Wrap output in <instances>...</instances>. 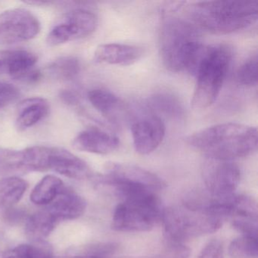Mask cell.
<instances>
[{
	"label": "cell",
	"mask_w": 258,
	"mask_h": 258,
	"mask_svg": "<svg viewBox=\"0 0 258 258\" xmlns=\"http://www.w3.org/2000/svg\"><path fill=\"white\" fill-rule=\"evenodd\" d=\"M64 185L53 175H48L37 184L31 194V201L37 205H48L58 196Z\"/></svg>",
	"instance_id": "44dd1931"
},
{
	"label": "cell",
	"mask_w": 258,
	"mask_h": 258,
	"mask_svg": "<svg viewBox=\"0 0 258 258\" xmlns=\"http://www.w3.org/2000/svg\"><path fill=\"white\" fill-rule=\"evenodd\" d=\"M229 254L232 258H257V238L242 235L229 244Z\"/></svg>",
	"instance_id": "d4e9b609"
},
{
	"label": "cell",
	"mask_w": 258,
	"mask_h": 258,
	"mask_svg": "<svg viewBox=\"0 0 258 258\" xmlns=\"http://www.w3.org/2000/svg\"><path fill=\"white\" fill-rule=\"evenodd\" d=\"M232 226L242 235L257 238L258 219L253 217H233Z\"/></svg>",
	"instance_id": "4316f807"
},
{
	"label": "cell",
	"mask_w": 258,
	"mask_h": 258,
	"mask_svg": "<svg viewBox=\"0 0 258 258\" xmlns=\"http://www.w3.org/2000/svg\"><path fill=\"white\" fill-rule=\"evenodd\" d=\"M149 106L155 111L173 118H182L183 105L178 96L167 90H161L152 94L149 99Z\"/></svg>",
	"instance_id": "ffe728a7"
},
{
	"label": "cell",
	"mask_w": 258,
	"mask_h": 258,
	"mask_svg": "<svg viewBox=\"0 0 258 258\" xmlns=\"http://www.w3.org/2000/svg\"><path fill=\"white\" fill-rule=\"evenodd\" d=\"M81 71V64L77 57L69 55L57 58L52 61L48 72L53 78L62 81H71L79 75Z\"/></svg>",
	"instance_id": "603a6c76"
},
{
	"label": "cell",
	"mask_w": 258,
	"mask_h": 258,
	"mask_svg": "<svg viewBox=\"0 0 258 258\" xmlns=\"http://www.w3.org/2000/svg\"><path fill=\"white\" fill-rule=\"evenodd\" d=\"M223 219L199 211L165 208L161 222L166 245L184 244L185 240L214 233L223 226Z\"/></svg>",
	"instance_id": "8992f818"
},
{
	"label": "cell",
	"mask_w": 258,
	"mask_h": 258,
	"mask_svg": "<svg viewBox=\"0 0 258 258\" xmlns=\"http://www.w3.org/2000/svg\"><path fill=\"white\" fill-rule=\"evenodd\" d=\"M199 258H223V248L221 241L211 240L204 247Z\"/></svg>",
	"instance_id": "f1b7e54d"
},
{
	"label": "cell",
	"mask_w": 258,
	"mask_h": 258,
	"mask_svg": "<svg viewBox=\"0 0 258 258\" xmlns=\"http://www.w3.org/2000/svg\"><path fill=\"white\" fill-rule=\"evenodd\" d=\"M28 184L18 176L0 179V207L10 209L22 199L28 189Z\"/></svg>",
	"instance_id": "7402d4cb"
},
{
	"label": "cell",
	"mask_w": 258,
	"mask_h": 258,
	"mask_svg": "<svg viewBox=\"0 0 258 258\" xmlns=\"http://www.w3.org/2000/svg\"><path fill=\"white\" fill-rule=\"evenodd\" d=\"M202 176L207 191L221 197L233 194L239 184L241 172L232 161L208 158L204 164Z\"/></svg>",
	"instance_id": "30bf717a"
},
{
	"label": "cell",
	"mask_w": 258,
	"mask_h": 258,
	"mask_svg": "<svg viewBox=\"0 0 258 258\" xmlns=\"http://www.w3.org/2000/svg\"><path fill=\"white\" fill-rule=\"evenodd\" d=\"M188 13L202 29L212 34H228L256 23L258 7L257 3L247 1H206L192 4Z\"/></svg>",
	"instance_id": "3957f363"
},
{
	"label": "cell",
	"mask_w": 258,
	"mask_h": 258,
	"mask_svg": "<svg viewBox=\"0 0 258 258\" xmlns=\"http://www.w3.org/2000/svg\"><path fill=\"white\" fill-rule=\"evenodd\" d=\"M46 206V209L59 222L79 218L87 209V202L74 190L64 186L55 200Z\"/></svg>",
	"instance_id": "9a60e30c"
},
{
	"label": "cell",
	"mask_w": 258,
	"mask_h": 258,
	"mask_svg": "<svg viewBox=\"0 0 258 258\" xmlns=\"http://www.w3.org/2000/svg\"><path fill=\"white\" fill-rule=\"evenodd\" d=\"M105 171L98 181L106 186L114 183L126 184L146 187L155 191L167 186L165 181L158 175L133 164L109 162L105 165Z\"/></svg>",
	"instance_id": "9c48e42d"
},
{
	"label": "cell",
	"mask_w": 258,
	"mask_h": 258,
	"mask_svg": "<svg viewBox=\"0 0 258 258\" xmlns=\"http://www.w3.org/2000/svg\"><path fill=\"white\" fill-rule=\"evenodd\" d=\"M88 99L93 108L109 121L116 122L125 109L123 102L118 96L105 89L90 90Z\"/></svg>",
	"instance_id": "ac0fdd59"
},
{
	"label": "cell",
	"mask_w": 258,
	"mask_h": 258,
	"mask_svg": "<svg viewBox=\"0 0 258 258\" xmlns=\"http://www.w3.org/2000/svg\"><path fill=\"white\" fill-rule=\"evenodd\" d=\"M143 54V48L136 45L105 43L96 48L93 58L99 64L127 66L139 61Z\"/></svg>",
	"instance_id": "4fadbf2b"
},
{
	"label": "cell",
	"mask_w": 258,
	"mask_h": 258,
	"mask_svg": "<svg viewBox=\"0 0 258 258\" xmlns=\"http://www.w3.org/2000/svg\"><path fill=\"white\" fill-rule=\"evenodd\" d=\"M40 23L25 9H13L0 14V43L11 44L28 41L38 35Z\"/></svg>",
	"instance_id": "ba28073f"
},
{
	"label": "cell",
	"mask_w": 258,
	"mask_h": 258,
	"mask_svg": "<svg viewBox=\"0 0 258 258\" xmlns=\"http://www.w3.org/2000/svg\"><path fill=\"white\" fill-rule=\"evenodd\" d=\"M37 61L35 54L25 49L0 50V75H10L21 80L34 69Z\"/></svg>",
	"instance_id": "2e32d148"
},
{
	"label": "cell",
	"mask_w": 258,
	"mask_h": 258,
	"mask_svg": "<svg viewBox=\"0 0 258 258\" xmlns=\"http://www.w3.org/2000/svg\"><path fill=\"white\" fill-rule=\"evenodd\" d=\"M236 81L245 87H253L257 84V55L247 58L236 72Z\"/></svg>",
	"instance_id": "484cf974"
},
{
	"label": "cell",
	"mask_w": 258,
	"mask_h": 258,
	"mask_svg": "<svg viewBox=\"0 0 258 258\" xmlns=\"http://www.w3.org/2000/svg\"><path fill=\"white\" fill-rule=\"evenodd\" d=\"M59 98L62 102L69 106H75L79 104V95L73 90H61L59 93Z\"/></svg>",
	"instance_id": "f546056e"
},
{
	"label": "cell",
	"mask_w": 258,
	"mask_h": 258,
	"mask_svg": "<svg viewBox=\"0 0 258 258\" xmlns=\"http://www.w3.org/2000/svg\"><path fill=\"white\" fill-rule=\"evenodd\" d=\"M163 211L161 200L155 191H142L116 207L111 227L117 232L150 231L161 221Z\"/></svg>",
	"instance_id": "5b68a950"
},
{
	"label": "cell",
	"mask_w": 258,
	"mask_h": 258,
	"mask_svg": "<svg viewBox=\"0 0 258 258\" xmlns=\"http://www.w3.org/2000/svg\"><path fill=\"white\" fill-rule=\"evenodd\" d=\"M49 112V104L40 97L29 98L19 104L16 126L19 131H25L41 121Z\"/></svg>",
	"instance_id": "e0dca14e"
},
{
	"label": "cell",
	"mask_w": 258,
	"mask_h": 258,
	"mask_svg": "<svg viewBox=\"0 0 258 258\" xmlns=\"http://www.w3.org/2000/svg\"><path fill=\"white\" fill-rule=\"evenodd\" d=\"M20 96V90L13 84L0 81V111L16 102Z\"/></svg>",
	"instance_id": "83f0119b"
},
{
	"label": "cell",
	"mask_w": 258,
	"mask_h": 258,
	"mask_svg": "<svg viewBox=\"0 0 258 258\" xmlns=\"http://www.w3.org/2000/svg\"><path fill=\"white\" fill-rule=\"evenodd\" d=\"M4 258H54L52 250L43 242L20 244L8 250Z\"/></svg>",
	"instance_id": "cb8c5ba5"
},
{
	"label": "cell",
	"mask_w": 258,
	"mask_h": 258,
	"mask_svg": "<svg viewBox=\"0 0 258 258\" xmlns=\"http://www.w3.org/2000/svg\"><path fill=\"white\" fill-rule=\"evenodd\" d=\"M205 46L193 24L185 19L168 17L159 31V52L164 67L171 72L193 73Z\"/></svg>",
	"instance_id": "7a4b0ae2"
},
{
	"label": "cell",
	"mask_w": 258,
	"mask_h": 258,
	"mask_svg": "<svg viewBox=\"0 0 258 258\" xmlns=\"http://www.w3.org/2000/svg\"><path fill=\"white\" fill-rule=\"evenodd\" d=\"M48 170L72 179H82L91 175L88 164L72 152L58 147H49Z\"/></svg>",
	"instance_id": "7c38bea8"
},
{
	"label": "cell",
	"mask_w": 258,
	"mask_h": 258,
	"mask_svg": "<svg viewBox=\"0 0 258 258\" xmlns=\"http://www.w3.org/2000/svg\"><path fill=\"white\" fill-rule=\"evenodd\" d=\"M131 133L136 152L140 155H149L156 150L164 140L166 126L159 116L143 114L133 122Z\"/></svg>",
	"instance_id": "8fae6325"
},
{
	"label": "cell",
	"mask_w": 258,
	"mask_h": 258,
	"mask_svg": "<svg viewBox=\"0 0 258 258\" xmlns=\"http://www.w3.org/2000/svg\"><path fill=\"white\" fill-rule=\"evenodd\" d=\"M120 146L119 139L101 130L90 128L80 133L73 141L77 150L97 155H108L117 150Z\"/></svg>",
	"instance_id": "5bb4252c"
},
{
	"label": "cell",
	"mask_w": 258,
	"mask_h": 258,
	"mask_svg": "<svg viewBox=\"0 0 258 258\" xmlns=\"http://www.w3.org/2000/svg\"><path fill=\"white\" fill-rule=\"evenodd\" d=\"M98 26L95 13L86 10H75L66 14L61 22L48 34L46 41L50 46L85 38L91 35Z\"/></svg>",
	"instance_id": "52a82bcc"
},
{
	"label": "cell",
	"mask_w": 258,
	"mask_h": 258,
	"mask_svg": "<svg viewBox=\"0 0 258 258\" xmlns=\"http://www.w3.org/2000/svg\"><path fill=\"white\" fill-rule=\"evenodd\" d=\"M257 140L256 127L229 122L196 131L187 137L186 143L208 158L232 161L256 152Z\"/></svg>",
	"instance_id": "6da1fadb"
},
{
	"label": "cell",
	"mask_w": 258,
	"mask_h": 258,
	"mask_svg": "<svg viewBox=\"0 0 258 258\" xmlns=\"http://www.w3.org/2000/svg\"><path fill=\"white\" fill-rule=\"evenodd\" d=\"M233 52L227 44H216L204 48L195 69L196 84L191 105L196 109H206L217 100L229 66Z\"/></svg>",
	"instance_id": "277c9868"
},
{
	"label": "cell",
	"mask_w": 258,
	"mask_h": 258,
	"mask_svg": "<svg viewBox=\"0 0 258 258\" xmlns=\"http://www.w3.org/2000/svg\"><path fill=\"white\" fill-rule=\"evenodd\" d=\"M58 223L57 219L45 208L28 217L25 225V233L34 242H43Z\"/></svg>",
	"instance_id": "d6986e66"
}]
</instances>
